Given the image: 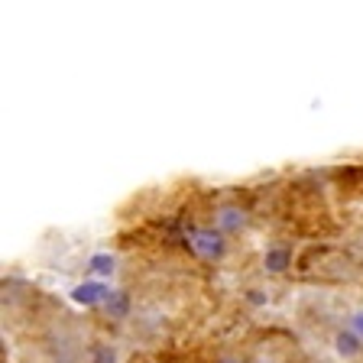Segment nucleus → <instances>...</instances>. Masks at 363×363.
I'll return each mask as SVG.
<instances>
[{"mask_svg": "<svg viewBox=\"0 0 363 363\" xmlns=\"http://www.w3.org/2000/svg\"><path fill=\"white\" fill-rule=\"evenodd\" d=\"M347 328H350V331H354V334H357V337H360V340H363V308L350 311V315H347Z\"/></svg>", "mask_w": 363, "mask_h": 363, "instance_id": "0eeeda50", "label": "nucleus"}, {"mask_svg": "<svg viewBox=\"0 0 363 363\" xmlns=\"http://www.w3.org/2000/svg\"><path fill=\"white\" fill-rule=\"evenodd\" d=\"M334 350H337L344 360H354V357L363 354V340L357 337L350 328H340V331L334 334Z\"/></svg>", "mask_w": 363, "mask_h": 363, "instance_id": "20e7f679", "label": "nucleus"}, {"mask_svg": "<svg viewBox=\"0 0 363 363\" xmlns=\"http://www.w3.org/2000/svg\"><path fill=\"white\" fill-rule=\"evenodd\" d=\"M220 363H237V360H220Z\"/></svg>", "mask_w": 363, "mask_h": 363, "instance_id": "6e6552de", "label": "nucleus"}, {"mask_svg": "<svg viewBox=\"0 0 363 363\" xmlns=\"http://www.w3.org/2000/svg\"><path fill=\"white\" fill-rule=\"evenodd\" d=\"M189 247L195 250L201 259H220L227 250V240L220 230H214V227H198V230L189 234Z\"/></svg>", "mask_w": 363, "mask_h": 363, "instance_id": "f257e3e1", "label": "nucleus"}, {"mask_svg": "<svg viewBox=\"0 0 363 363\" xmlns=\"http://www.w3.org/2000/svg\"><path fill=\"white\" fill-rule=\"evenodd\" d=\"M263 266H266V272H286L292 266V253L286 247H272V250H266Z\"/></svg>", "mask_w": 363, "mask_h": 363, "instance_id": "39448f33", "label": "nucleus"}, {"mask_svg": "<svg viewBox=\"0 0 363 363\" xmlns=\"http://www.w3.org/2000/svg\"><path fill=\"white\" fill-rule=\"evenodd\" d=\"M111 289H107V282L101 279H88V282H78L75 289H72V298H75L78 305H107L111 302Z\"/></svg>", "mask_w": 363, "mask_h": 363, "instance_id": "f03ea898", "label": "nucleus"}, {"mask_svg": "<svg viewBox=\"0 0 363 363\" xmlns=\"http://www.w3.org/2000/svg\"><path fill=\"white\" fill-rule=\"evenodd\" d=\"M247 224H250V214L243 208H220L218 211L220 234H240V230H247Z\"/></svg>", "mask_w": 363, "mask_h": 363, "instance_id": "7ed1b4c3", "label": "nucleus"}, {"mask_svg": "<svg viewBox=\"0 0 363 363\" xmlns=\"http://www.w3.org/2000/svg\"><path fill=\"white\" fill-rule=\"evenodd\" d=\"M88 266H91L94 276H113V257L111 253H94V257L88 259Z\"/></svg>", "mask_w": 363, "mask_h": 363, "instance_id": "423d86ee", "label": "nucleus"}]
</instances>
